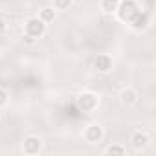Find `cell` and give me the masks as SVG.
Segmentation results:
<instances>
[{
    "mask_svg": "<svg viewBox=\"0 0 156 156\" xmlns=\"http://www.w3.org/2000/svg\"><path fill=\"white\" fill-rule=\"evenodd\" d=\"M118 11H119V17L123 19V20H132L138 13H140V8H138V4L134 2V0H125L123 4H119L118 6Z\"/></svg>",
    "mask_w": 156,
    "mask_h": 156,
    "instance_id": "6da1fadb",
    "label": "cell"
},
{
    "mask_svg": "<svg viewBox=\"0 0 156 156\" xmlns=\"http://www.w3.org/2000/svg\"><path fill=\"white\" fill-rule=\"evenodd\" d=\"M46 30V24L41 20V19H30L26 22V35L35 39V37H41Z\"/></svg>",
    "mask_w": 156,
    "mask_h": 156,
    "instance_id": "7a4b0ae2",
    "label": "cell"
},
{
    "mask_svg": "<svg viewBox=\"0 0 156 156\" xmlns=\"http://www.w3.org/2000/svg\"><path fill=\"white\" fill-rule=\"evenodd\" d=\"M96 105H98V99L92 94H85V96L79 98V108L81 110H92Z\"/></svg>",
    "mask_w": 156,
    "mask_h": 156,
    "instance_id": "3957f363",
    "label": "cell"
},
{
    "mask_svg": "<svg viewBox=\"0 0 156 156\" xmlns=\"http://www.w3.org/2000/svg\"><path fill=\"white\" fill-rule=\"evenodd\" d=\"M94 66H96L99 72H107V70H110L112 61H110L108 55H98V59L94 61Z\"/></svg>",
    "mask_w": 156,
    "mask_h": 156,
    "instance_id": "277c9868",
    "label": "cell"
},
{
    "mask_svg": "<svg viewBox=\"0 0 156 156\" xmlns=\"http://www.w3.org/2000/svg\"><path fill=\"white\" fill-rule=\"evenodd\" d=\"M24 151H26L28 154L39 152V151H41V140H39V138H28V140L24 141Z\"/></svg>",
    "mask_w": 156,
    "mask_h": 156,
    "instance_id": "5b68a950",
    "label": "cell"
},
{
    "mask_svg": "<svg viewBox=\"0 0 156 156\" xmlns=\"http://www.w3.org/2000/svg\"><path fill=\"white\" fill-rule=\"evenodd\" d=\"M101 134H103V132H101V127H99V125H90V127L87 129V140L92 141V143H94V141H99V140H101Z\"/></svg>",
    "mask_w": 156,
    "mask_h": 156,
    "instance_id": "8992f818",
    "label": "cell"
},
{
    "mask_svg": "<svg viewBox=\"0 0 156 156\" xmlns=\"http://www.w3.org/2000/svg\"><path fill=\"white\" fill-rule=\"evenodd\" d=\"M147 141H149L147 134H141V132H138V134H134V136H132V145H134L136 149H140V147H145V145H147Z\"/></svg>",
    "mask_w": 156,
    "mask_h": 156,
    "instance_id": "52a82bcc",
    "label": "cell"
},
{
    "mask_svg": "<svg viewBox=\"0 0 156 156\" xmlns=\"http://www.w3.org/2000/svg\"><path fill=\"white\" fill-rule=\"evenodd\" d=\"M147 20H149L147 13H141V11H140V13H138V15H136L130 22L134 24V28H141V26H145V24H147Z\"/></svg>",
    "mask_w": 156,
    "mask_h": 156,
    "instance_id": "ba28073f",
    "label": "cell"
},
{
    "mask_svg": "<svg viewBox=\"0 0 156 156\" xmlns=\"http://www.w3.org/2000/svg\"><path fill=\"white\" fill-rule=\"evenodd\" d=\"M101 6H103V9H105L107 13H112V11H116V9H118L119 0H103Z\"/></svg>",
    "mask_w": 156,
    "mask_h": 156,
    "instance_id": "9c48e42d",
    "label": "cell"
},
{
    "mask_svg": "<svg viewBox=\"0 0 156 156\" xmlns=\"http://www.w3.org/2000/svg\"><path fill=\"white\" fill-rule=\"evenodd\" d=\"M134 101H136V94H134L132 90H125V92H123V103L132 105Z\"/></svg>",
    "mask_w": 156,
    "mask_h": 156,
    "instance_id": "30bf717a",
    "label": "cell"
},
{
    "mask_svg": "<svg viewBox=\"0 0 156 156\" xmlns=\"http://www.w3.org/2000/svg\"><path fill=\"white\" fill-rule=\"evenodd\" d=\"M41 20L46 24V22H50V20H53V9H42V13H41Z\"/></svg>",
    "mask_w": 156,
    "mask_h": 156,
    "instance_id": "8fae6325",
    "label": "cell"
},
{
    "mask_svg": "<svg viewBox=\"0 0 156 156\" xmlns=\"http://www.w3.org/2000/svg\"><path fill=\"white\" fill-rule=\"evenodd\" d=\"M53 4L57 9H68V6L72 4V0H53Z\"/></svg>",
    "mask_w": 156,
    "mask_h": 156,
    "instance_id": "7c38bea8",
    "label": "cell"
},
{
    "mask_svg": "<svg viewBox=\"0 0 156 156\" xmlns=\"http://www.w3.org/2000/svg\"><path fill=\"white\" fill-rule=\"evenodd\" d=\"M107 152L108 154H125V149L123 147H118V145H112V147L107 149Z\"/></svg>",
    "mask_w": 156,
    "mask_h": 156,
    "instance_id": "4fadbf2b",
    "label": "cell"
},
{
    "mask_svg": "<svg viewBox=\"0 0 156 156\" xmlns=\"http://www.w3.org/2000/svg\"><path fill=\"white\" fill-rule=\"evenodd\" d=\"M6 101H8V94H6V90H2V88H0V107H2Z\"/></svg>",
    "mask_w": 156,
    "mask_h": 156,
    "instance_id": "5bb4252c",
    "label": "cell"
},
{
    "mask_svg": "<svg viewBox=\"0 0 156 156\" xmlns=\"http://www.w3.org/2000/svg\"><path fill=\"white\" fill-rule=\"evenodd\" d=\"M4 28H6V26H4V22L0 20V31H4Z\"/></svg>",
    "mask_w": 156,
    "mask_h": 156,
    "instance_id": "9a60e30c",
    "label": "cell"
}]
</instances>
